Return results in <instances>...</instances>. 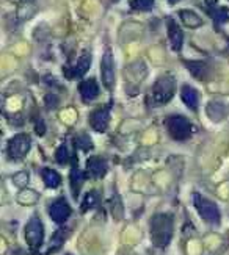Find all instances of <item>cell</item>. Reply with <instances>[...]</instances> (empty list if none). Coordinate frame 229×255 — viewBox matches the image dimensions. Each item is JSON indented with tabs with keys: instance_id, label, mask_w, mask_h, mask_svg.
I'll use <instances>...</instances> for the list:
<instances>
[{
	"instance_id": "obj_7",
	"label": "cell",
	"mask_w": 229,
	"mask_h": 255,
	"mask_svg": "<svg viewBox=\"0 0 229 255\" xmlns=\"http://www.w3.org/2000/svg\"><path fill=\"white\" fill-rule=\"evenodd\" d=\"M101 75H102V83L107 90H113V86H115V61H113V55L110 50L104 52V57L101 61Z\"/></svg>"
},
{
	"instance_id": "obj_19",
	"label": "cell",
	"mask_w": 229,
	"mask_h": 255,
	"mask_svg": "<svg viewBox=\"0 0 229 255\" xmlns=\"http://www.w3.org/2000/svg\"><path fill=\"white\" fill-rule=\"evenodd\" d=\"M101 202V193L97 190H91L88 194L85 196L83 202H82V212H88L97 207V204Z\"/></svg>"
},
{
	"instance_id": "obj_17",
	"label": "cell",
	"mask_w": 229,
	"mask_h": 255,
	"mask_svg": "<svg viewBox=\"0 0 229 255\" xmlns=\"http://www.w3.org/2000/svg\"><path fill=\"white\" fill-rule=\"evenodd\" d=\"M206 112L214 123H220V121L226 116V107L220 102H211L207 105Z\"/></svg>"
},
{
	"instance_id": "obj_12",
	"label": "cell",
	"mask_w": 229,
	"mask_h": 255,
	"mask_svg": "<svg viewBox=\"0 0 229 255\" xmlns=\"http://www.w3.org/2000/svg\"><path fill=\"white\" fill-rule=\"evenodd\" d=\"M168 36L171 41V47L173 50L179 52L182 49V42H184V33L181 27L174 22L173 19H168Z\"/></svg>"
},
{
	"instance_id": "obj_11",
	"label": "cell",
	"mask_w": 229,
	"mask_h": 255,
	"mask_svg": "<svg viewBox=\"0 0 229 255\" xmlns=\"http://www.w3.org/2000/svg\"><path fill=\"white\" fill-rule=\"evenodd\" d=\"M79 91H80L83 102H91L97 96H99V86H97L94 79H90V80H85L80 83Z\"/></svg>"
},
{
	"instance_id": "obj_1",
	"label": "cell",
	"mask_w": 229,
	"mask_h": 255,
	"mask_svg": "<svg viewBox=\"0 0 229 255\" xmlns=\"http://www.w3.org/2000/svg\"><path fill=\"white\" fill-rule=\"evenodd\" d=\"M173 237V218L167 213H159L151 219V238L156 248H167Z\"/></svg>"
},
{
	"instance_id": "obj_2",
	"label": "cell",
	"mask_w": 229,
	"mask_h": 255,
	"mask_svg": "<svg viewBox=\"0 0 229 255\" xmlns=\"http://www.w3.org/2000/svg\"><path fill=\"white\" fill-rule=\"evenodd\" d=\"M193 204H195V208L198 210V213L201 215V218L206 221V223L209 224H220V219H222V215H220V210H218V207L209 201L207 197L195 193L193 194Z\"/></svg>"
},
{
	"instance_id": "obj_6",
	"label": "cell",
	"mask_w": 229,
	"mask_h": 255,
	"mask_svg": "<svg viewBox=\"0 0 229 255\" xmlns=\"http://www.w3.org/2000/svg\"><path fill=\"white\" fill-rule=\"evenodd\" d=\"M31 147V139L27 133H19V135L13 136L11 141L8 144V153H9V158L13 160H20L24 158L25 155L28 153Z\"/></svg>"
},
{
	"instance_id": "obj_18",
	"label": "cell",
	"mask_w": 229,
	"mask_h": 255,
	"mask_svg": "<svg viewBox=\"0 0 229 255\" xmlns=\"http://www.w3.org/2000/svg\"><path fill=\"white\" fill-rule=\"evenodd\" d=\"M179 16L184 20V24L187 25L189 28H198V27L203 25L201 17L196 14L195 11H192V9H182L181 13H179Z\"/></svg>"
},
{
	"instance_id": "obj_14",
	"label": "cell",
	"mask_w": 229,
	"mask_h": 255,
	"mask_svg": "<svg viewBox=\"0 0 229 255\" xmlns=\"http://www.w3.org/2000/svg\"><path fill=\"white\" fill-rule=\"evenodd\" d=\"M90 66H91V53L90 52H83L82 57L77 61V64L74 66L72 74H71L69 79H79V77H83L85 72L90 69Z\"/></svg>"
},
{
	"instance_id": "obj_24",
	"label": "cell",
	"mask_w": 229,
	"mask_h": 255,
	"mask_svg": "<svg viewBox=\"0 0 229 255\" xmlns=\"http://www.w3.org/2000/svg\"><path fill=\"white\" fill-rule=\"evenodd\" d=\"M55 160H57V163H60V164H68V163H69V152H68V147L64 146V144L57 149Z\"/></svg>"
},
{
	"instance_id": "obj_9",
	"label": "cell",
	"mask_w": 229,
	"mask_h": 255,
	"mask_svg": "<svg viewBox=\"0 0 229 255\" xmlns=\"http://www.w3.org/2000/svg\"><path fill=\"white\" fill-rule=\"evenodd\" d=\"M49 213H50V218L55 221L57 224H63V223H66L71 215V207L68 205L66 199H57V201L50 205Z\"/></svg>"
},
{
	"instance_id": "obj_27",
	"label": "cell",
	"mask_w": 229,
	"mask_h": 255,
	"mask_svg": "<svg viewBox=\"0 0 229 255\" xmlns=\"http://www.w3.org/2000/svg\"><path fill=\"white\" fill-rule=\"evenodd\" d=\"M64 238H66V234H63V230H58L55 235H53V248L49 251V254L52 252V251H55V249H58L60 246H63V243H64Z\"/></svg>"
},
{
	"instance_id": "obj_13",
	"label": "cell",
	"mask_w": 229,
	"mask_h": 255,
	"mask_svg": "<svg viewBox=\"0 0 229 255\" xmlns=\"http://www.w3.org/2000/svg\"><path fill=\"white\" fill-rule=\"evenodd\" d=\"M181 97H182V102L187 105L190 110H193V112H196V110H198L200 94H198V91H196L193 86L184 85L182 86V91H181Z\"/></svg>"
},
{
	"instance_id": "obj_21",
	"label": "cell",
	"mask_w": 229,
	"mask_h": 255,
	"mask_svg": "<svg viewBox=\"0 0 229 255\" xmlns=\"http://www.w3.org/2000/svg\"><path fill=\"white\" fill-rule=\"evenodd\" d=\"M74 147L79 149V150H83V152H88L93 149V142H91V138L88 135H77L74 138Z\"/></svg>"
},
{
	"instance_id": "obj_22",
	"label": "cell",
	"mask_w": 229,
	"mask_h": 255,
	"mask_svg": "<svg viewBox=\"0 0 229 255\" xmlns=\"http://www.w3.org/2000/svg\"><path fill=\"white\" fill-rule=\"evenodd\" d=\"M17 201L24 205H33L38 201V194L33 190H24L17 196Z\"/></svg>"
},
{
	"instance_id": "obj_28",
	"label": "cell",
	"mask_w": 229,
	"mask_h": 255,
	"mask_svg": "<svg viewBox=\"0 0 229 255\" xmlns=\"http://www.w3.org/2000/svg\"><path fill=\"white\" fill-rule=\"evenodd\" d=\"M170 2H171V3H176V2H179V0H170Z\"/></svg>"
},
{
	"instance_id": "obj_15",
	"label": "cell",
	"mask_w": 229,
	"mask_h": 255,
	"mask_svg": "<svg viewBox=\"0 0 229 255\" xmlns=\"http://www.w3.org/2000/svg\"><path fill=\"white\" fill-rule=\"evenodd\" d=\"M185 66H187V69L192 72V75L196 77L198 80H206L207 77H209V74H211L209 66H207L206 63H203V61H187V63H185Z\"/></svg>"
},
{
	"instance_id": "obj_25",
	"label": "cell",
	"mask_w": 229,
	"mask_h": 255,
	"mask_svg": "<svg viewBox=\"0 0 229 255\" xmlns=\"http://www.w3.org/2000/svg\"><path fill=\"white\" fill-rule=\"evenodd\" d=\"M130 5L140 11H149V9H152V6H154V0H132Z\"/></svg>"
},
{
	"instance_id": "obj_8",
	"label": "cell",
	"mask_w": 229,
	"mask_h": 255,
	"mask_svg": "<svg viewBox=\"0 0 229 255\" xmlns=\"http://www.w3.org/2000/svg\"><path fill=\"white\" fill-rule=\"evenodd\" d=\"M110 108H112V104L94 110L90 116L91 128H94L96 131H105L107 130L108 123H110Z\"/></svg>"
},
{
	"instance_id": "obj_16",
	"label": "cell",
	"mask_w": 229,
	"mask_h": 255,
	"mask_svg": "<svg viewBox=\"0 0 229 255\" xmlns=\"http://www.w3.org/2000/svg\"><path fill=\"white\" fill-rule=\"evenodd\" d=\"M71 191H72V196L74 199H77L79 194H80V190H82V185L85 183V174L77 168V164L74 166L72 171H71Z\"/></svg>"
},
{
	"instance_id": "obj_3",
	"label": "cell",
	"mask_w": 229,
	"mask_h": 255,
	"mask_svg": "<svg viewBox=\"0 0 229 255\" xmlns=\"http://www.w3.org/2000/svg\"><path fill=\"white\" fill-rule=\"evenodd\" d=\"M174 91H176V82H174V79L171 75H163L152 86V99L159 105L167 104L173 99Z\"/></svg>"
},
{
	"instance_id": "obj_20",
	"label": "cell",
	"mask_w": 229,
	"mask_h": 255,
	"mask_svg": "<svg viewBox=\"0 0 229 255\" xmlns=\"http://www.w3.org/2000/svg\"><path fill=\"white\" fill-rule=\"evenodd\" d=\"M42 180L47 188H57L61 182V177L53 169H42Z\"/></svg>"
},
{
	"instance_id": "obj_4",
	"label": "cell",
	"mask_w": 229,
	"mask_h": 255,
	"mask_svg": "<svg viewBox=\"0 0 229 255\" xmlns=\"http://www.w3.org/2000/svg\"><path fill=\"white\" fill-rule=\"evenodd\" d=\"M167 128L170 131V135L171 138H174L176 141H185V139H189L190 135H192V124H190V121L187 118H184V116H170L167 119Z\"/></svg>"
},
{
	"instance_id": "obj_10",
	"label": "cell",
	"mask_w": 229,
	"mask_h": 255,
	"mask_svg": "<svg viewBox=\"0 0 229 255\" xmlns=\"http://www.w3.org/2000/svg\"><path fill=\"white\" fill-rule=\"evenodd\" d=\"M107 161L102 157H91L86 160V174H88L90 179H102L107 174Z\"/></svg>"
},
{
	"instance_id": "obj_23",
	"label": "cell",
	"mask_w": 229,
	"mask_h": 255,
	"mask_svg": "<svg viewBox=\"0 0 229 255\" xmlns=\"http://www.w3.org/2000/svg\"><path fill=\"white\" fill-rule=\"evenodd\" d=\"M211 16L214 17V20L217 22L218 25L225 24V22L229 20V11L226 8H214L211 11Z\"/></svg>"
},
{
	"instance_id": "obj_5",
	"label": "cell",
	"mask_w": 229,
	"mask_h": 255,
	"mask_svg": "<svg viewBox=\"0 0 229 255\" xmlns=\"http://www.w3.org/2000/svg\"><path fill=\"white\" fill-rule=\"evenodd\" d=\"M24 235H25V241L28 243L31 251L39 249L42 241H44V226H42L41 219L36 215L27 223Z\"/></svg>"
},
{
	"instance_id": "obj_26",
	"label": "cell",
	"mask_w": 229,
	"mask_h": 255,
	"mask_svg": "<svg viewBox=\"0 0 229 255\" xmlns=\"http://www.w3.org/2000/svg\"><path fill=\"white\" fill-rule=\"evenodd\" d=\"M13 182H14V185H16V186H19V188H24V186L28 183V172L22 171V172H17V174H14V177H13Z\"/></svg>"
}]
</instances>
